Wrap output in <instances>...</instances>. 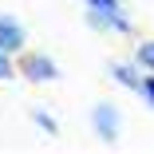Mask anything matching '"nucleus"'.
I'll return each mask as SVG.
<instances>
[{
  "instance_id": "obj_7",
  "label": "nucleus",
  "mask_w": 154,
  "mask_h": 154,
  "mask_svg": "<svg viewBox=\"0 0 154 154\" xmlns=\"http://www.w3.org/2000/svg\"><path fill=\"white\" fill-rule=\"evenodd\" d=\"M32 127H40L48 138H55V134H59V122H55V119H51L44 107H32Z\"/></svg>"
},
{
  "instance_id": "obj_4",
  "label": "nucleus",
  "mask_w": 154,
  "mask_h": 154,
  "mask_svg": "<svg viewBox=\"0 0 154 154\" xmlns=\"http://www.w3.org/2000/svg\"><path fill=\"white\" fill-rule=\"evenodd\" d=\"M107 75H111V83L115 87H122V91H131V95H138V87H142V67L134 63V59H111L107 63Z\"/></svg>"
},
{
  "instance_id": "obj_3",
  "label": "nucleus",
  "mask_w": 154,
  "mask_h": 154,
  "mask_svg": "<svg viewBox=\"0 0 154 154\" xmlns=\"http://www.w3.org/2000/svg\"><path fill=\"white\" fill-rule=\"evenodd\" d=\"M16 63H20V79H28V83H36V87H44V83H55L59 75V63L48 55V51H24V55H16Z\"/></svg>"
},
{
  "instance_id": "obj_1",
  "label": "nucleus",
  "mask_w": 154,
  "mask_h": 154,
  "mask_svg": "<svg viewBox=\"0 0 154 154\" xmlns=\"http://www.w3.org/2000/svg\"><path fill=\"white\" fill-rule=\"evenodd\" d=\"M83 24L99 36H134V20L127 8H83Z\"/></svg>"
},
{
  "instance_id": "obj_2",
  "label": "nucleus",
  "mask_w": 154,
  "mask_h": 154,
  "mask_svg": "<svg viewBox=\"0 0 154 154\" xmlns=\"http://www.w3.org/2000/svg\"><path fill=\"white\" fill-rule=\"evenodd\" d=\"M91 131H95V138L103 142V146H115L119 138H122V111L111 103V99H99L95 107H91Z\"/></svg>"
},
{
  "instance_id": "obj_10",
  "label": "nucleus",
  "mask_w": 154,
  "mask_h": 154,
  "mask_svg": "<svg viewBox=\"0 0 154 154\" xmlns=\"http://www.w3.org/2000/svg\"><path fill=\"white\" fill-rule=\"evenodd\" d=\"M83 8H122V0H83Z\"/></svg>"
},
{
  "instance_id": "obj_8",
  "label": "nucleus",
  "mask_w": 154,
  "mask_h": 154,
  "mask_svg": "<svg viewBox=\"0 0 154 154\" xmlns=\"http://www.w3.org/2000/svg\"><path fill=\"white\" fill-rule=\"evenodd\" d=\"M20 75V63H16V55L0 48V79H16Z\"/></svg>"
},
{
  "instance_id": "obj_6",
  "label": "nucleus",
  "mask_w": 154,
  "mask_h": 154,
  "mask_svg": "<svg viewBox=\"0 0 154 154\" xmlns=\"http://www.w3.org/2000/svg\"><path fill=\"white\" fill-rule=\"evenodd\" d=\"M131 59H134L142 71H150V75H154V36H142V40L134 44V55H131Z\"/></svg>"
},
{
  "instance_id": "obj_9",
  "label": "nucleus",
  "mask_w": 154,
  "mask_h": 154,
  "mask_svg": "<svg viewBox=\"0 0 154 154\" xmlns=\"http://www.w3.org/2000/svg\"><path fill=\"white\" fill-rule=\"evenodd\" d=\"M138 99H142V103H146V107L154 111V75H150V71L142 75V87H138Z\"/></svg>"
},
{
  "instance_id": "obj_5",
  "label": "nucleus",
  "mask_w": 154,
  "mask_h": 154,
  "mask_svg": "<svg viewBox=\"0 0 154 154\" xmlns=\"http://www.w3.org/2000/svg\"><path fill=\"white\" fill-rule=\"evenodd\" d=\"M0 48L12 51V55H24L28 51V28L12 12H0Z\"/></svg>"
}]
</instances>
